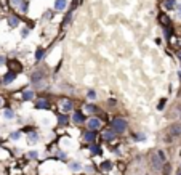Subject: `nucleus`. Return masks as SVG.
<instances>
[{
  "label": "nucleus",
  "mask_w": 181,
  "mask_h": 175,
  "mask_svg": "<svg viewBox=\"0 0 181 175\" xmlns=\"http://www.w3.org/2000/svg\"><path fill=\"white\" fill-rule=\"evenodd\" d=\"M128 129V121L125 117H120V116H116L112 119V122H111V130L114 132L116 135H122L127 132Z\"/></svg>",
  "instance_id": "1"
},
{
  "label": "nucleus",
  "mask_w": 181,
  "mask_h": 175,
  "mask_svg": "<svg viewBox=\"0 0 181 175\" xmlns=\"http://www.w3.org/2000/svg\"><path fill=\"white\" fill-rule=\"evenodd\" d=\"M29 80H31V84L35 87H40V84L45 80V71H40V69H35L32 71V74H31V77H29Z\"/></svg>",
  "instance_id": "2"
},
{
  "label": "nucleus",
  "mask_w": 181,
  "mask_h": 175,
  "mask_svg": "<svg viewBox=\"0 0 181 175\" xmlns=\"http://www.w3.org/2000/svg\"><path fill=\"white\" fill-rule=\"evenodd\" d=\"M85 124H87V127H88V130H95V132H98L101 127H103V121H101L100 117H96V116L88 117Z\"/></svg>",
  "instance_id": "3"
},
{
  "label": "nucleus",
  "mask_w": 181,
  "mask_h": 175,
  "mask_svg": "<svg viewBox=\"0 0 181 175\" xmlns=\"http://www.w3.org/2000/svg\"><path fill=\"white\" fill-rule=\"evenodd\" d=\"M178 137H181V124H172V125L168 127V137H167V140L165 141H173L172 138H178Z\"/></svg>",
  "instance_id": "4"
},
{
  "label": "nucleus",
  "mask_w": 181,
  "mask_h": 175,
  "mask_svg": "<svg viewBox=\"0 0 181 175\" xmlns=\"http://www.w3.org/2000/svg\"><path fill=\"white\" fill-rule=\"evenodd\" d=\"M34 106H35V109L45 111V109H50V108H51V103H50L48 98L40 97V98H37L35 101H34Z\"/></svg>",
  "instance_id": "5"
},
{
  "label": "nucleus",
  "mask_w": 181,
  "mask_h": 175,
  "mask_svg": "<svg viewBox=\"0 0 181 175\" xmlns=\"http://www.w3.org/2000/svg\"><path fill=\"white\" fill-rule=\"evenodd\" d=\"M59 106H61V113H71V111H74V101L71 100V98H63L59 101Z\"/></svg>",
  "instance_id": "6"
},
{
  "label": "nucleus",
  "mask_w": 181,
  "mask_h": 175,
  "mask_svg": "<svg viewBox=\"0 0 181 175\" xmlns=\"http://www.w3.org/2000/svg\"><path fill=\"white\" fill-rule=\"evenodd\" d=\"M87 114L82 113V111H74L72 114V122L75 124V125H83L85 122H87Z\"/></svg>",
  "instance_id": "7"
},
{
  "label": "nucleus",
  "mask_w": 181,
  "mask_h": 175,
  "mask_svg": "<svg viewBox=\"0 0 181 175\" xmlns=\"http://www.w3.org/2000/svg\"><path fill=\"white\" fill-rule=\"evenodd\" d=\"M16 72H13V71H8L7 74H3L2 76V79H0V84H3V85H10L11 82L16 80Z\"/></svg>",
  "instance_id": "8"
},
{
  "label": "nucleus",
  "mask_w": 181,
  "mask_h": 175,
  "mask_svg": "<svg viewBox=\"0 0 181 175\" xmlns=\"http://www.w3.org/2000/svg\"><path fill=\"white\" fill-rule=\"evenodd\" d=\"M82 138H83V141H87V143H96V138H98V133L95 130H87V132H83V135H82Z\"/></svg>",
  "instance_id": "9"
},
{
  "label": "nucleus",
  "mask_w": 181,
  "mask_h": 175,
  "mask_svg": "<svg viewBox=\"0 0 181 175\" xmlns=\"http://www.w3.org/2000/svg\"><path fill=\"white\" fill-rule=\"evenodd\" d=\"M56 121H58V127H67L71 119H69V114L59 113V114H56Z\"/></svg>",
  "instance_id": "10"
},
{
  "label": "nucleus",
  "mask_w": 181,
  "mask_h": 175,
  "mask_svg": "<svg viewBox=\"0 0 181 175\" xmlns=\"http://www.w3.org/2000/svg\"><path fill=\"white\" fill-rule=\"evenodd\" d=\"M151 164H152V167L154 169H157V170H160L162 169V166H164V161H162L160 158H159V154H157V153H154L152 156H151Z\"/></svg>",
  "instance_id": "11"
},
{
  "label": "nucleus",
  "mask_w": 181,
  "mask_h": 175,
  "mask_svg": "<svg viewBox=\"0 0 181 175\" xmlns=\"http://www.w3.org/2000/svg\"><path fill=\"white\" fill-rule=\"evenodd\" d=\"M21 97H23V101H34L35 100V92L32 89H24Z\"/></svg>",
  "instance_id": "12"
},
{
  "label": "nucleus",
  "mask_w": 181,
  "mask_h": 175,
  "mask_svg": "<svg viewBox=\"0 0 181 175\" xmlns=\"http://www.w3.org/2000/svg\"><path fill=\"white\" fill-rule=\"evenodd\" d=\"M7 64H10V71H13V72H16V74L23 71V64L18 60H10V61H7Z\"/></svg>",
  "instance_id": "13"
},
{
  "label": "nucleus",
  "mask_w": 181,
  "mask_h": 175,
  "mask_svg": "<svg viewBox=\"0 0 181 175\" xmlns=\"http://www.w3.org/2000/svg\"><path fill=\"white\" fill-rule=\"evenodd\" d=\"M7 23H8L10 27H18V26L21 24V19L16 15H8V16H7Z\"/></svg>",
  "instance_id": "14"
},
{
  "label": "nucleus",
  "mask_w": 181,
  "mask_h": 175,
  "mask_svg": "<svg viewBox=\"0 0 181 175\" xmlns=\"http://www.w3.org/2000/svg\"><path fill=\"white\" fill-rule=\"evenodd\" d=\"M116 138H117V135L114 133V132L111 130V129H106V130H103V140H104V141L112 143Z\"/></svg>",
  "instance_id": "15"
},
{
  "label": "nucleus",
  "mask_w": 181,
  "mask_h": 175,
  "mask_svg": "<svg viewBox=\"0 0 181 175\" xmlns=\"http://www.w3.org/2000/svg\"><path fill=\"white\" fill-rule=\"evenodd\" d=\"M26 138H27L29 143H37L39 141V133H37L35 130H32V129H29V130L26 132Z\"/></svg>",
  "instance_id": "16"
},
{
  "label": "nucleus",
  "mask_w": 181,
  "mask_h": 175,
  "mask_svg": "<svg viewBox=\"0 0 181 175\" xmlns=\"http://www.w3.org/2000/svg\"><path fill=\"white\" fill-rule=\"evenodd\" d=\"M2 116H3L7 121H13V119L16 117V113H15L11 108H5V109L2 111Z\"/></svg>",
  "instance_id": "17"
},
{
  "label": "nucleus",
  "mask_w": 181,
  "mask_h": 175,
  "mask_svg": "<svg viewBox=\"0 0 181 175\" xmlns=\"http://www.w3.org/2000/svg\"><path fill=\"white\" fill-rule=\"evenodd\" d=\"M98 111H100V108H98V106L95 105L93 101L85 105V113H87V114H96Z\"/></svg>",
  "instance_id": "18"
},
{
  "label": "nucleus",
  "mask_w": 181,
  "mask_h": 175,
  "mask_svg": "<svg viewBox=\"0 0 181 175\" xmlns=\"http://www.w3.org/2000/svg\"><path fill=\"white\" fill-rule=\"evenodd\" d=\"M45 55H47V52H45L43 48H37L35 50V55H34V58H35V63H42L45 60Z\"/></svg>",
  "instance_id": "19"
},
{
  "label": "nucleus",
  "mask_w": 181,
  "mask_h": 175,
  "mask_svg": "<svg viewBox=\"0 0 181 175\" xmlns=\"http://www.w3.org/2000/svg\"><path fill=\"white\" fill-rule=\"evenodd\" d=\"M67 7V0H55V10L56 11H64Z\"/></svg>",
  "instance_id": "20"
},
{
  "label": "nucleus",
  "mask_w": 181,
  "mask_h": 175,
  "mask_svg": "<svg viewBox=\"0 0 181 175\" xmlns=\"http://www.w3.org/2000/svg\"><path fill=\"white\" fill-rule=\"evenodd\" d=\"M18 10H19V13L26 15V13L29 11V0H21V3H19V7H18Z\"/></svg>",
  "instance_id": "21"
},
{
  "label": "nucleus",
  "mask_w": 181,
  "mask_h": 175,
  "mask_svg": "<svg viewBox=\"0 0 181 175\" xmlns=\"http://www.w3.org/2000/svg\"><path fill=\"white\" fill-rule=\"evenodd\" d=\"M69 169L72 172H80L82 170V164L79 162V161H72V162L69 164Z\"/></svg>",
  "instance_id": "22"
},
{
  "label": "nucleus",
  "mask_w": 181,
  "mask_h": 175,
  "mask_svg": "<svg viewBox=\"0 0 181 175\" xmlns=\"http://www.w3.org/2000/svg\"><path fill=\"white\" fill-rule=\"evenodd\" d=\"M90 153L95 154V156L101 154V146H100V145H96V143H92V145H90Z\"/></svg>",
  "instance_id": "23"
},
{
  "label": "nucleus",
  "mask_w": 181,
  "mask_h": 175,
  "mask_svg": "<svg viewBox=\"0 0 181 175\" xmlns=\"http://www.w3.org/2000/svg\"><path fill=\"white\" fill-rule=\"evenodd\" d=\"M87 98H88L90 101H95V100L98 98L96 90H95V89H88V90H87Z\"/></svg>",
  "instance_id": "24"
},
{
  "label": "nucleus",
  "mask_w": 181,
  "mask_h": 175,
  "mask_svg": "<svg viewBox=\"0 0 181 175\" xmlns=\"http://www.w3.org/2000/svg\"><path fill=\"white\" fill-rule=\"evenodd\" d=\"M111 169H112V162L111 161H103L101 162V170L103 172H109Z\"/></svg>",
  "instance_id": "25"
},
{
  "label": "nucleus",
  "mask_w": 181,
  "mask_h": 175,
  "mask_svg": "<svg viewBox=\"0 0 181 175\" xmlns=\"http://www.w3.org/2000/svg\"><path fill=\"white\" fill-rule=\"evenodd\" d=\"M164 7L167 10H173L175 7H176V0H165V2H164Z\"/></svg>",
  "instance_id": "26"
},
{
  "label": "nucleus",
  "mask_w": 181,
  "mask_h": 175,
  "mask_svg": "<svg viewBox=\"0 0 181 175\" xmlns=\"http://www.w3.org/2000/svg\"><path fill=\"white\" fill-rule=\"evenodd\" d=\"M133 138H135V141H146V135L138 132V133H133Z\"/></svg>",
  "instance_id": "27"
},
{
  "label": "nucleus",
  "mask_w": 181,
  "mask_h": 175,
  "mask_svg": "<svg viewBox=\"0 0 181 175\" xmlns=\"http://www.w3.org/2000/svg\"><path fill=\"white\" fill-rule=\"evenodd\" d=\"M72 15H74V8H72V10H69V11H67V16L64 18L63 24H64V26H67L69 23H71V19H72Z\"/></svg>",
  "instance_id": "28"
},
{
  "label": "nucleus",
  "mask_w": 181,
  "mask_h": 175,
  "mask_svg": "<svg viewBox=\"0 0 181 175\" xmlns=\"http://www.w3.org/2000/svg\"><path fill=\"white\" fill-rule=\"evenodd\" d=\"M21 133H23V130L11 132V133H10V140H15V141H16V140H19L21 138Z\"/></svg>",
  "instance_id": "29"
},
{
  "label": "nucleus",
  "mask_w": 181,
  "mask_h": 175,
  "mask_svg": "<svg viewBox=\"0 0 181 175\" xmlns=\"http://www.w3.org/2000/svg\"><path fill=\"white\" fill-rule=\"evenodd\" d=\"M159 21H160V23H162V24H164V26H168V24H170V19H168V18H167V15H165V13H164V15H160V16H159Z\"/></svg>",
  "instance_id": "30"
},
{
  "label": "nucleus",
  "mask_w": 181,
  "mask_h": 175,
  "mask_svg": "<svg viewBox=\"0 0 181 175\" xmlns=\"http://www.w3.org/2000/svg\"><path fill=\"white\" fill-rule=\"evenodd\" d=\"M164 34H165V39H170L172 37V27L168 26H164Z\"/></svg>",
  "instance_id": "31"
},
{
  "label": "nucleus",
  "mask_w": 181,
  "mask_h": 175,
  "mask_svg": "<svg viewBox=\"0 0 181 175\" xmlns=\"http://www.w3.org/2000/svg\"><path fill=\"white\" fill-rule=\"evenodd\" d=\"M56 156H58L59 159H63V161H66V159H67V153H64V151H58Z\"/></svg>",
  "instance_id": "32"
},
{
  "label": "nucleus",
  "mask_w": 181,
  "mask_h": 175,
  "mask_svg": "<svg viewBox=\"0 0 181 175\" xmlns=\"http://www.w3.org/2000/svg\"><path fill=\"white\" fill-rule=\"evenodd\" d=\"M27 158L29 159H37V158H39V153H37V151H29V153H27Z\"/></svg>",
  "instance_id": "33"
},
{
  "label": "nucleus",
  "mask_w": 181,
  "mask_h": 175,
  "mask_svg": "<svg viewBox=\"0 0 181 175\" xmlns=\"http://www.w3.org/2000/svg\"><path fill=\"white\" fill-rule=\"evenodd\" d=\"M108 106H109V108H116V106H117V100H116V98L108 100Z\"/></svg>",
  "instance_id": "34"
},
{
  "label": "nucleus",
  "mask_w": 181,
  "mask_h": 175,
  "mask_svg": "<svg viewBox=\"0 0 181 175\" xmlns=\"http://www.w3.org/2000/svg\"><path fill=\"white\" fill-rule=\"evenodd\" d=\"M19 3H21V0H10V5H11L13 8H18Z\"/></svg>",
  "instance_id": "35"
},
{
  "label": "nucleus",
  "mask_w": 181,
  "mask_h": 175,
  "mask_svg": "<svg viewBox=\"0 0 181 175\" xmlns=\"http://www.w3.org/2000/svg\"><path fill=\"white\" fill-rule=\"evenodd\" d=\"M27 36H29V29H27V27H24L23 31H21V37H23V39H26Z\"/></svg>",
  "instance_id": "36"
},
{
  "label": "nucleus",
  "mask_w": 181,
  "mask_h": 175,
  "mask_svg": "<svg viewBox=\"0 0 181 175\" xmlns=\"http://www.w3.org/2000/svg\"><path fill=\"white\" fill-rule=\"evenodd\" d=\"M85 170H87V174H93V172H95V167L93 166H87L85 167Z\"/></svg>",
  "instance_id": "37"
},
{
  "label": "nucleus",
  "mask_w": 181,
  "mask_h": 175,
  "mask_svg": "<svg viewBox=\"0 0 181 175\" xmlns=\"http://www.w3.org/2000/svg\"><path fill=\"white\" fill-rule=\"evenodd\" d=\"M176 15H178V18H180V19H181V3H180V5H178V7H176Z\"/></svg>",
  "instance_id": "38"
},
{
  "label": "nucleus",
  "mask_w": 181,
  "mask_h": 175,
  "mask_svg": "<svg viewBox=\"0 0 181 175\" xmlns=\"http://www.w3.org/2000/svg\"><path fill=\"white\" fill-rule=\"evenodd\" d=\"M165 101H167L165 98H164V100H160V103H159V106H157V108H159V109H162V108L165 106Z\"/></svg>",
  "instance_id": "39"
},
{
  "label": "nucleus",
  "mask_w": 181,
  "mask_h": 175,
  "mask_svg": "<svg viewBox=\"0 0 181 175\" xmlns=\"http://www.w3.org/2000/svg\"><path fill=\"white\" fill-rule=\"evenodd\" d=\"M7 61H8L7 56H0V64H7Z\"/></svg>",
  "instance_id": "40"
},
{
  "label": "nucleus",
  "mask_w": 181,
  "mask_h": 175,
  "mask_svg": "<svg viewBox=\"0 0 181 175\" xmlns=\"http://www.w3.org/2000/svg\"><path fill=\"white\" fill-rule=\"evenodd\" d=\"M3 105V97H0V106Z\"/></svg>",
  "instance_id": "41"
},
{
  "label": "nucleus",
  "mask_w": 181,
  "mask_h": 175,
  "mask_svg": "<svg viewBox=\"0 0 181 175\" xmlns=\"http://www.w3.org/2000/svg\"><path fill=\"white\" fill-rule=\"evenodd\" d=\"M178 58H180V61H181V50L178 52Z\"/></svg>",
  "instance_id": "42"
},
{
  "label": "nucleus",
  "mask_w": 181,
  "mask_h": 175,
  "mask_svg": "<svg viewBox=\"0 0 181 175\" xmlns=\"http://www.w3.org/2000/svg\"><path fill=\"white\" fill-rule=\"evenodd\" d=\"M0 79H2V77H0Z\"/></svg>",
  "instance_id": "43"
}]
</instances>
